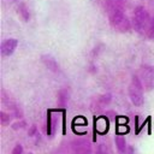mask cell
I'll return each mask as SVG.
<instances>
[{
	"label": "cell",
	"mask_w": 154,
	"mask_h": 154,
	"mask_svg": "<svg viewBox=\"0 0 154 154\" xmlns=\"http://www.w3.org/2000/svg\"><path fill=\"white\" fill-rule=\"evenodd\" d=\"M152 20L153 19H150L149 13L147 12V10L144 7L137 6L135 8L134 17H132V26L138 34H141V35L147 34L148 35L150 25H152Z\"/></svg>",
	"instance_id": "1"
},
{
	"label": "cell",
	"mask_w": 154,
	"mask_h": 154,
	"mask_svg": "<svg viewBox=\"0 0 154 154\" xmlns=\"http://www.w3.org/2000/svg\"><path fill=\"white\" fill-rule=\"evenodd\" d=\"M129 97L135 106H142L144 102L143 97V84L137 76H132L129 84Z\"/></svg>",
	"instance_id": "2"
},
{
	"label": "cell",
	"mask_w": 154,
	"mask_h": 154,
	"mask_svg": "<svg viewBox=\"0 0 154 154\" xmlns=\"http://www.w3.org/2000/svg\"><path fill=\"white\" fill-rule=\"evenodd\" d=\"M108 19H109L111 26L116 31H118V32H128L131 29V22L129 20L128 16L124 12L116 13L113 16H109Z\"/></svg>",
	"instance_id": "3"
},
{
	"label": "cell",
	"mask_w": 154,
	"mask_h": 154,
	"mask_svg": "<svg viewBox=\"0 0 154 154\" xmlns=\"http://www.w3.org/2000/svg\"><path fill=\"white\" fill-rule=\"evenodd\" d=\"M140 79L146 90L154 89V66L142 65L140 69Z\"/></svg>",
	"instance_id": "4"
},
{
	"label": "cell",
	"mask_w": 154,
	"mask_h": 154,
	"mask_svg": "<svg viewBox=\"0 0 154 154\" xmlns=\"http://www.w3.org/2000/svg\"><path fill=\"white\" fill-rule=\"evenodd\" d=\"M124 1L123 0H106L105 2V10L107 16H113L116 13L124 12Z\"/></svg>",
	"instance_id": "5"
},
{
	"label": "cell",
	"mask_w": 154,
	"mask_h": 154,
	"mask_svg": "<svg viewBox=\"0 0 154 154\" xmlns=\"http://www.w3.org/2000/svg\"><path fill=\"white\" fill-rule=\"evenodd\" d=\"M17 46H18V41L16 38H7V40L2 41V43L0 46L1 55L2 57H10L11 54H13Z\"/></svg>",
	"instance_id": "6"
},
{
	"label": "cell",
	"mask_w": 154,
	"mask_h": 154,
	"mask_svg": "<svg viewBox=\"0 0 154 154\" xmlns=\"http://www.w3.org/2000/svg\"><path fill=\"white\" fill-rule=\"evenodd\" d=\"M72 153L73 154H90V144L83 140L75 141L72 146Z\"/></svg>",
	"instance_id": "7"
},
{
	"label": "cell",
	"mask_w": 154,
	"mask_h": 154,
	"mask_svg": "<svg viewBox=\"0 0 154 154\" xmlns=\"http://www.w3.org/2000/svg\"><path fill=\"white\" fill-rule=\"evenodd\" d=\"M116 146H117V149L120 154H126V141H125V137L122 136V135H117L116 138Z\"/></svg>",
	"instance_id": "8"
},
{
	"label": "cell",
	"mask_w": 154,
	"mask_h": 154,
	"mask_svg": "<svg viewBox=\"0 0 154 154\" xmlns=\"http://www.w3.org/2000/svg\"><path fill=\"white\" fill-rule=\"evenodd\" d=\"M42 61H43V64L49 69V70H52V71H57L58 70V63L55 61V59L53 58V57H51V55H42Z\"/></svg>",
	"instance_id": "9"
},
{
	"label": "cell",
	"mask_w": 154,
	"mask_h": 154,
	"mask_svg": "<svg viewBox=\"0 0 154 154\" xmlns=\"http://www.w3.org/2000/svg\"><path fill=\"white\" fill-rule=\"evenodd\" d=\"M17 12H18V16L22 18L23 22H28L29 18H30V14H29V11L25 6V4H19L18 7H17Z\"/></svg>",
	"instance_id": "10"
},
{
	"label": "cell",
	"mask_w": 154,
	"mask_h": 154,
	"mask_svg": "<svg viewBox=\"0 0 154 154\" xmlns=\"http://www.w3.org/2000/svg\"><path fill=\"white\" fill-rule=\"evenodd\" d=\"M95 125H96V130H97L100 134L106 132L107 129H108V122H107V119L103 118V117L97 118V120L95 122Z\"/></svg>",
	"instance_id": "11"
},
{
	"label": "cell",
	"mask_w": 154,
	"mask_h": 154,
	"mask_svg": "<svg viewBox=\"0 0 154 154\" xmlns=\"http://www.w3.org/2000/svg\"><path fill=\"white\" fill-rule=\"evenodd\" d=\"M0 116H1V123H2V124H7V123L10 122V118H11V117H10L8 114H6L5 112H1Z\"/></svg>",
	"instance_id": "12"
},
{
	"label": "cell",
	"mask_w": 154,
	"mask_h": 154,
	"mask_svg": "<svg viewBox=\"0 0 154 154\" xmlns=\"http://www.w3.org/2000/svg\"><path fill=\"white\" fill-rule=\"evenodd\" d=\"M12 154H23V148L20 144H16L13 150H12Z\"/></svg>",
	"instance_id": "13"
},
{
	"label": "cell",
	"mask_w": 154,
	"mask_h": 154,
	"mask_svg": "<svg viewBox=\"0 0 154 154\" xmlns=\"http://www.w3.org/2000/svg\"><path fill=\"white\" fill-rule=\"evenodd\" d=\"M148 37L150 40H154V18L152 20V25H150V29H149V32H148Z\"/></svg>",
	"instance_id": "14"
},
{
	"label": "cell",
	"mask_w": 154,
	"mask_h": 154,
	"mask_svg": "<svg viewBox=\"0 0 154 154\" xmlns=\"http://www.w3.org/2000/svg\"><path fill=\"white\" fill-rule=\"evenodd\" d=\"M29 154H32V153H29Z\"/></svg>",
	"instance_id": "15"
}]
</instances>
